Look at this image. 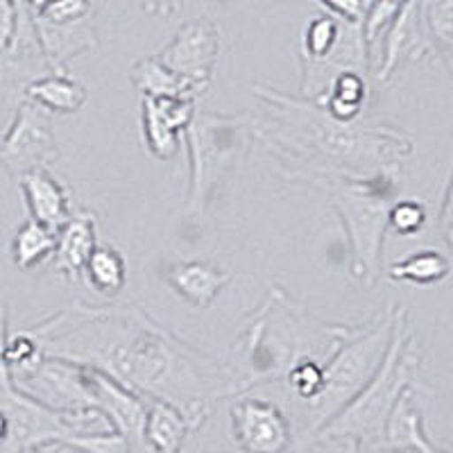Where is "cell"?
Listing matches in <instances>:
<instances>
[{"label":"cell","instance_id":"cell-26","mask_svg":"<svg viewBox=\"0 0 453 453\" xmlns=\"http://www.w3.org/2000/svg\"><path fill=\"white\" fill-rule=\"evenodd\" d=\"M141 127H143L145 148L152 157L168 161L180 152L181 132L165 119L157 100L150 96H143L141 103Z\"/></svg>","mask_w":453,"mask_h":453},{"label":"cell","instance_id":"cell-25","mask_svg":"<svg viewBox=\"0 0 453 453\" xmlns=\"http://www.w3.org/2000/svg\"><path fill=\"white\" fill-rule=\"evenodd\" d=\"M55 229L35 220V218L26 220L16 229L14 241H12V258H14L16 268L27 273V270H35L36 265H42L55 252Z\"/></svg>","mask_w":453,"mask_h":453},{"label":"cell","instance_id":"cell-17","mask_svg":"<svg viewBox=\"0 0 453 453\" xmlns=\"http://www.w3.org/2000/svg\"><path fill=\"white\" fill-rule=\"evenodd\" d=\"M379 451H415V453H438L449 451L433 442L424 431L422 408L418 403V390L406 388L392 406L390 415L383 426V438Z\"/></svg>","mask_w":453,"mask_h":453},{"label":"cell","instance_id":"cell-24","mask_svg":"<svg viewBox=\"0 0 453 453\" xmlns=\"http://www.w3.org/2000/svg\"><path fill=\"white\" fill-rule=\"evenodd\" d=\"M80 279H84V283L96 293L113 297L127 283V263L123 254L111 245H96L84 263Z\"/></svg>","mask_w":453,"mask_h":453},{"label":"cell","instance_id":"cell-23","mask_svg":"<svg viewBox=\"0 0 453 453\" xmlns=\"http://www.w3.org/2000/svg\"><path fill=\"white\" fill-rule=\"evenodd\" d=\"M129 82L141 96H150V98H197L196 88L191 84L181 80L177 73L170 71L168 66L155 57H145L141 62L134 64L132 73H129Z\"/></svg>","mask_w":453,"mask_h":453},{"label":"cell","instance_id":"cell-30","mask_svg":"<svg viewBox=\"0 0 453 453\" xmlns=\"http://www.w3.org/2000/svg\"><path fill=\"white\" fill-rule=\"evenodd\" d=\"M319 5L326 7V12L342 21H354L363 23V16H365L367 5L370 0H318Z\"/></svg>","mask_w":453,"mask_h":453},{"label":"cell","instance_id":"cell-14","mask_svg":"<svg viewBox=\"0 0 453 453\" xmlns=\"http://www.w3.org/2000/svg\"><path fill=\"white\" fill-rule=\"evenodd\" d=\"M32 23L42 46L43 62L52 73H68L66 64L71 59L98 48V27L93 12L73 21H48L32 14Z\"/></svg>","mask_w":453,"mask_h":453},{"label":"cell","instance_id":"cell-32","mask_svg":"<svg viewBox=\"0 0 453 453\" xmlns=\"http://www.w3.org/2000/svg\"><path fill=\"white\" fill-rule=\"evenodd\" d=\"M139 5L143 7L148 14L161 16V19H170L181 10L184 0H139Z\"/></svg>","mask_w":453,"mask_h":453},{"label":"cell","instance_id":"cell-31","mask_svg":"<svg viewBox=\"0 0 453 453\" xmlns=\"http://www.w3.org/2000/svg\"><path fill=\"white\" fill-rule=\"evenodd\" d=\"M451 184H447L442 196V204H440L438 211V229H440V238L444 241L447 250L453 248V211H451Z\"/></svg>","mask_w":453,"mask_h":453},{"label":"cell","instance_id":"cell-6","mask_svg":"<svg viewBox=\"0 0 453 453\" xmlns=\"http://www.w3.org/2000/svg\"><path fill=\"white\" fill-rule=\"evenodd\" d=\"M390 334L392 304L386 311H379L367 318L365 322L340 326L338 342L322 363V370H325L322 390L309 406L295 411V418L299 422V438L309 440L370 381L376 367L381 365Z\"/></svg>","mask_w":453,"mask_h":453},{"label":"cell","instance_id":"cell-9","mask_svg":"<svg viewBox=\"0 0 453 453\" xmlns=\"http://www.w3.org/2000/svg\"><path fill=\"white\" fill-rule=\"evenodd\" d=\"M59 157L50 116L30 100L19 104L10 129L0 136V164L14 180L32 168H48Z\"/></svg>","mask_w":453,"mask_h":453},{"label":"cell","instance_id":"cell-7","mask_svg":"<svg viewBox=\"0 0 453 453\" xmlns=\"http://www.w3.org/2000/svg\"><path fill=\"white\" fill-rule=\"evenodd\" d=\"M319 188L329 193L331 204L345 226L351 273L365 288H372L381 277L388 211L399 191V173H379L365 180H334Z\"/></svg>","mask_w":453,"mask_h":453},{"label":"cell","instance_id":"cell-16","mask_svg":"<svg viewBox=\"0 0 453 453\" xmlns=\"http://www.w3.org/2000/svg\"><path fill=\"white\" fill-rule=\"evenodd\" d=\"M161 277L165 286L193 309L211 306L232 281V273L206 261H173L165 265Z\"/></svg>","mask_w":453,"mask_h":453},{"label":"cell","instance_id":"cell-1","mask_svg":"<svg viewBox=\"0 0 453 453\" xmlns=\"http://www.w3.org/2000/svg\"><path fill=\"white\" fill-rule=\"evenodd\" d=\"M43 354L98 367L143 399H161L184 412L193 433L220 399L238 395L226 363L150 318L134 302H75L27 326Z\"/></svg>","mask_w":453,"mask_h":453},{"label":"cell","instance_id":"cell-19","mask_svg":"<svg viewBox=\"0 0 453 453\" xmlns=\"http://www.w3.org/2000/svg\"><path fill=\"white\" fill-rule=\"evenodd\" d=\"M98 245L96 216L88 211H73L71 218L57 229L52 270L66 279H80L88 254Z\"/></svg>","mask_w":453,"mask_h":453},{"label":"cell","instance_id":"cell-4","mask_svg":"<svg viewBox=\"0 0 453 453\" xmlns=\"http://www.w3.org/2000/svg\"><path fill=\"white\" fill-rule=\"evenodd\" d=\"M419 365L422 354L408 325L406 306L392 304V334L381 365L356 392L354 399L322 424L306 442L322 449L379 451L388 415L399 395L406 388H415Z\"/></svg>","mask_w":453,"mask_h":453},{"label":"cell","instance_id":"cell-10","mask_svg":"<svg viewBox=\"0 0 453 453\" xmlns=\"http://www.w3.org/2000/svg\"><path fill=\"white\" fill-rule=\"evenodd\" d=\"M218 52H220V27L213 19L202 16L184 23L175 32L173 42L157 52V59L191 84L197 96H202L211 87Z\"/></svg>","mask_w":453,"mask_h":453},{"label":"cell","instance_id":"cell-5","mask_svg":"<svg viewBox=\"0 0 453 453\" xmlns=\"http://www.w3.org/2000/svg\"><path fill=\"white\" fill-rule=\"evenodd\" d=\"M191 159L184 216L200 220L236 180L254 145L252 113L196 111L181 132Z\"/></svg>","mask_w":453,"mask_h":453},{"label":"cell","instance_id":"cell-21","mask_svg":"<svg viewBox=\"0 0 453 453\" xmlns=\"http://www.w3.org/2000/svg\"><path fill=\"white\" fill-rule=\"evenodd\" d=\"M370 75L361 71H342L338 73L325 88V93L315 98L322 107L334 116L335 120L351 123L361 119L370 103Z\"/></svg>","mask_w":453,"mask_h":453},{"label":"cell","instance_id":"cell-20","mask_svg":"<svg viewBox=\"0 0 453 453\" xmlns=\"http://www.w3.org/2000/svg\"><path fill=\"white\" fill-rule=\"evenodd\" d=\"M188 435L193 428L180 408L161 399H145L143 440L150 451H180Z\"/></svg>","mask_w":453,"mask_h":453},{"label":"cell","instance_id":"cell-34","mask_svg":"<svg viewBox=\"0 0 453 453\" xmlns=\"http://www.w3.org/2000/svg\"><path fill=\"white\" fill-rule=\"evenodd\" d=\"M27 7H30V12L35 14V12H42L43 7L50 5V3H55V0H26Z\"/></svg>","mask_w":453,"mask_h":453},{"label":"cell","instance_id":"cell-29","mask_svg":"<svg viewBox=\"0 0 453 453\" xmlns=\"http://www.w3.org/2000/svg\"><path fill=\"white\" fill-rule=\"evenodd\" d=\"M426 206L419 200H412V197H406V200L396 197L390 204V211H388V226L396 236H418L424 229V225H426Z\"/></svg>","mask_w":453,"mask_h":453},{"label":"cell","instance_id":"cell-3","mask_svg":"<svg viewBox=\"0 0 453 453\" xmlns=\"http://www.w3.org/2000/svg\"><path fill=\"white\" fill-rule=\"evenodd\" d=\"M340 326L325 322L286 290L273 286L261 304L242 319L226 361L238 395L281 383L286 372L309 356L325 363L338 342Z\"/></svg>","mask_w":453,"mask_h":453},{"label":"cell","instance_id":"cell-13","mask_svg":"<svg viewBox=\"0 0 453 453\" xmlns=\"http://www.w3.org/2000/svg\"><path fill=\"white\" fill-rule=\"evenodd\" d=\"M88 390H91V408L103 415L109 426L125 440L127 449L143 451V424H145V399L123 383L116 381L107 372L98 367L84 365Z\"/></svg>","mask_w":453,"mask_h":453},{"label":"cell","instance_id":"cell-12","mask_svg":"<svg viewBox=\"0 0 453 453\" xmlns=\"http://www.w3.org/2000/svg\"><path fill=\"white\" fill-rule=\"evenodd\" d=\"M19 390L35 396L36 402L46 403L55 411H84L91 408L84 365L64 361L57 356H43L30 372L12 379Z\"/></svg>","mask_w":453,"mask_h":453},{"label":"cell","instance_id":"cell-27","mask_svg":"<svg viewBox=\"0 0 453 453\" xmlns=\"http://www.w3.org/2000/svg\"><path fill=\"white\" fill-rule=\"evenodd\" d=\"M451 273V261L444 252L438 250H419L402 261L392 263L388 274L395 281H408L415 286H431L440 283Z\"/></svg>","mask_w":453,"mask_h":453},{"label":"cell","instance_id":"cell-33","mask_svg":"<svg viewBox=\"0 0 453 453\" xmlns=\"http://www.w3.org/2000/svg\"><path fill=\"white\" fill-rule=\"evenodd\" d=\"M7 342V309L5 304L0 302V361H3V349H5Z\"/></svg>","mask_w":453,"mask_h":453},{"label":"cell","instance_id":"cell-11","mask_svg":"<svg viewBox=\"0 0 453 453\" xmlns=\"http://www.w3.org/2000/svg\"><path fill=\"white\" fill-rule=\"evenodd\" d=\"M232 438L248 453H281L293 447V422L281 406L248 392L234 396L229 408Z\"/></svg>","mask_w":453,"mask_h":453},{"label":"cell","instance_id":"cell-8","mask_svg":"<svg viewBox=\"0 0 453 453\" xmlns=\"http://www.w3.org/2000/svg\"><path fill=\"white\" fill-rule=\"evenodd\" d=\"M372 52L363 26L342 21L334 14H319L302 32V96L319 98L331 80L342 71L370 75Z\"/></svg>","mask_w":453,"mask_h":453},{"label":"cell","instance_id":"cell-2","mask_svg":"<svg viewBox=\"0 0 453 453\" xmlns=\"http://www.w3.org/2000/svg\"><path fill=\"white\" fill-rule=\"evenodd\" d=\"M258 113H252L254 141L277 159L286 180L322 186L334 180H365L399 173L412 157L411 136L390 125L335 120L322 103L254 84Z\"/></svg>","mask_w":453,"mask_h":453},{"label":"cell","instance_id":"cell-22","mask_svg":"<svg viewBox=\"0 0 453 453\" xmlns=\"http://www.w3.org/2000/svg\"><path fill=\"white\" fill-rule=\"evenodd\" d=\"M23 98L50 113H75L87 104L88 93L68 73H52L36 78L23 88Z\"/></svg>","mask_w":453,"mask_h":453},{"label":"cell","instance_id":"cell-15","mask_svg":"<svg viewBox=\"0 0 453 453\" xmlns=\"http://www.w3.org/2000/svg\"><path fill=\"white\" fill-rule=\"evenodd\" d=\"M383 35H386L383 55L374 73L379 82H388L403 62H418L424 55L433 52L428 35L424 30L422 16H419L418 0H408L406 5L396 12Z\"/></svg>","mask_w":453,"mask_h":453},{"label":"cell","instance_id":"cell-18","mask_svg":"<svg viewBox=\"0 0 453 453\" xmlns=\"http://www.w3.org/2000/svg\"><path fill=\"white\" fill-rule=\"evenodd\" d=\"M16 181L21 186L30 218L43 222L55 232L71 218V193L48 168L27 170Z\"/></svg>","mask_w":453,"mask_h":453},{"label":"cell","instance_id":"cell-28","mask_svg":"<svg viewBox=\"0 0 453 453\" xmlns=\"http://www.w3.org/2000/svg\"><path fill=\"white\" fill-rule=\"evenodd\" d=\"M43 356L46 354H43L42 345L36 342L35 335L27 329H23L14 335H7L0 367H5L10 379H14V376H21L26 372H30L36 363L42 361Z\"/></svg>","mask_w":453,"mask_h":453}]
</instances>
